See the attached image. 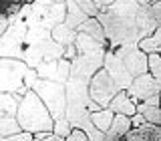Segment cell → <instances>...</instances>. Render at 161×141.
<instances>
[{
  "label": "cell",
  "mask_w": 161,
  "mask_h": 141,
  "mask_svg": "<svg viewBox=\"0 0 161 141\" xmlns=\"http://www.w3.org/2000/svg\"><path fill=\"white\" fill-rule=\"evenodd\" d=\"M14 119H16L20 131H24V133H53V117L32 91H26L22 99L18 101Z\"/></svg>",
  "instance_id": "1"
},
{
  "label": "cell",
  "mask_w": 161,
  "mask_h": 141,
  "mask_svg": "<svg viewBox=\"0 0 161 141\" xmlns=\"http://www.w3.org/2000/svg\"><path fill=\"white\" fill-rule=\"evenodd\" d=\"M34 95L40 99V103L47 107L48 115L53 121L64 117V109H67V99H64V85L53 83V81H42L36 79L34 85L30 87Z\"/></svg>",
  "instance_id": "2"
},
{
  "label": "cell",
  "mask_w": 161,
  "mask_h": 141,
  "mask_svg": "<svg viewBox=\"0 0 161 141\" xmlns=\"http://www.w3.org/2000/svg\"><path fill=\"white\" fill-rule=\"evenodd\" d=\"M28 70L30 69L22 63V60L0 59V93L22 97V95L28 91L24 87V79H26Z\"/></svg>",
  "instance_id": "3"
},
{
  "label": "cell",
  "mask_w": 161,
  "mask_h": 141,
  "mask_svg": "<svg viewBox=\"0 0 161 141\" xmlns=\"http://www.w3.org/2000/svg\"><path fill=\"white\" fill-rule=\"evenodd\" d=\"M26 24L24 20L8 16V26L0 34V59H16L20 60L24 50V37H26Z\"/></svg>",
  "instance_id": "4"
},
{
  "label": "cell",
  "mask_w": 161,
  "mask_h": 141,
  "mask_svg": "<svg viewBox=\"0 0 161 141\" xmlns=\"http://www.w3.org/2000/svg\"><path fill=\"white\" fill-rule=\"evenodd\" d=\"M87 89H89V99L101 109H107L111 99L119 93V89L115 87V83L111 81V77L105 73V69H99L97 73L91 77Z\"/></svg>",
  "instance_id": "5"
},
{
  "label": "cell",
  "mask_w": 161,
  "mask_h": 141,
  "mask_svg": "<svg viewBox=\"0 0 161 141\" xmlns=\"http://www.w3.org/2000/svg\"><path fill=\"white\" fill-rule=\"evenodd\" d=\"M105 53H107V50H99V53H91V54H77V57L70 60L69 79L80 81V83H89L91 77H93L99 69H103Z\"/></svg>",
  "instance_id": "6"
},
{
  "label": "cell",
  "mask_w": 161,
  "mask_h": 141,
  "mask_svg": "<svg viewBox=\"0 0 161 141\" xmlns=\"http://www.w3.org/2000/svg\"><path fill=\"white\" fill-rule=\"evenodd\" d=\"M103 69H105V73L111 77V81L115 83V87H117L119 91H127L129 89L133 77L127 73L123 60H121L117 54H113L111 50H107L105 57H103Z\"/></svg>",
  "instance_id": "7"
},
{
  "label": "cell",
  "mask_w": 161,
  "mask_h": 141,
  "mask_svg": "<svg viewBox=\"0 0 161 141\" xmlns=\"http://www.w3.org/2000/svg\"><path fill=\"white\" fill-rule=\"evenodd\" d=\"M159 89H161V81H155L149 73H145V75H139V77H135L131 81L127 95L133 101L141 103V101L153 97V95H159Z\"/></svg>",
  "instance_id": "8"
},
{
  "label": "cell",
  "mask_w": 161,
  "mask_h": 141,
  "mask_svg": "<svg viewBox=\"0 0 161 141\" xmlns=\"http://www.w3.org/2000/svg\"><path fill=\"white\" fill-rule=\"evenodd\" d=\"M36 79H42V81H53V83H58V85H64L69 81V73H70V63L64 59H58V60H53V63H40L36 69Z\"/></svg>",
  "instance_id": "9"
},
{
  "label": "cell",
  "mask_w": 161,
  "mask_h": 141,
  "mask_svg": "<svg viewBox=\"0 0 161 141\" xmlns=\"http://www.w3.org/2000/svg\"><path fill=\"white\" fill-rule=\"evenodd\" d=\"M107 109L113 111V115H123V117H133L137 113V101H133L127 95V91H119L111 103L107 105Z\"/></svg>",
  "instance_id": "10"
},
{
  "label": "cell",
  "mask_w": 161,
  "mask_h": 141,
  "mask_svg": "<svg viewBox=\"0 0 161 141\" xmlns=\"http://www.w3.org/2000/svg\"><path fill=\"white\" fill-rule=\"evenodd\" d=\"M121 141H161V129L157 125L143 123L137 129H129Z\"/></svg>",
  "instance_id": "11"
},
{
  "label": "cell",
  "mask_w": 161,
  "mask_h": 141,
  "mask_svg": "<svg viewBox=\"0 0 161 141\" xmlns=\"http://www.w3.org/2000/svg\"><path fill=\"white\" fill-rule=\"evenodd\" d=\"M73 47L77 50V54H91V53H99V50H107V47L99 44L97 40H93L91 37H87V34H83V32H77Z\"/></svg>",
  "instance_id": "12"
},
{
  "label": "cell",
  "mask_w": 161,
  "mask_h": 141,
  "mask_svg": "<svg viewBox=\"0 0 161 141\" xmlns=\"http://www.w3.org/2000/svg\"><path fill=\"white\" fill-rule=\"evenodd\" d=\"M77 32H83L87 34V37H91L93 40H97L99 44H103V47H107V40H105V32H103V26L99 24L97 18H87L83 24L77 28Z\"/></svg>",
  "instance_id": "13"
},
{
  "label": "cell",
  "mask_w": 161,
  "mask_h": 141,
  "mask_svg": "<svg viewBox=\"0 0 161 141\" xmlns=\"http://www.w3.org/2000/svg\"><path fill=\"white\" fill-rule=\"evenodd\" d=\"M137 48L145 54H159V50H161V26L155 28L153 34L141 38L137 42Z\"/></svg>",
  "instance_id": "14"
},
{
  "label": "cell",
  "mask_w": 161,
  "mask_h": 141,
  "mask_svg": "<svg viewBox=\"0 0 161 141\" xmlns=\"http://www.w3.org/2000/svg\"><path fill=\"white\" fill-rule=\"evenodd\" d=\"M85 20H87V16H85V14L77 8V4L70 2V0H67V14H64V20H63L64 26L77 32V28L85 22Z\"/></svg>",
  "instance_id": "15"
},
{
  "label": "cell",
  "mask_w": 161,
  "mask_h": 141,
  "mask_svg": "<svg viewBox=\"0 0 161 141\" xmlns=\"http://www.w3.org/2000/svg\"><path fill=\"white\" fill-rule=\"evenodd\" d=\"M75 37H77V32L70 30V28H67L64 24H58V26H54L53 30H50V40L57 42V44H60L63 48L70 47V44L75 42Z\"/></svg>",
  "instance_id": "16"
},
{
  "label": "cell",
  "mask_w": 161,
  "mask_h": 141,
  "mask_svg": "<svg viewBox=\"0 0 161 141\" xmlns=\"http://www.w3.org/2000/svg\"><path fill=\"white\" fill-rule=\"evenodd\" d=\"M113 111L111 109H99L97 113H91V123H93V127L99 131V133H107L109 127H111V121H113Z\"/></svg>",
  "instance_id": "17"
},
{
  "label": "cell",
  "mask_w": 161,
  "mask_h": 141,
  "mask_svg": "<svg viewBox=\"0 0 161 141\" xmlns=\"http://www.w3.org/2000/svg\"><path fill=\"white\" fill-rule=\"evenodd\" d=\"M20 99L22 97L8 95V93H0V117H14Z\"/></svg>",
  "instance_id": "18"
},
{
  "label": "cell",
  "mask_w": 161,
  "mask_h": 141,
  "mask_svg": "<svg viewBox=\"0 0 161 141\" xmlns=\"http://www.w3.org/2000/svg\"><path fill=\"white\" fill-rule=\"evenodd\" d=\"M137 113L145 119V123L157 125V127H159V123H161V111H159V107H147V105H143V103H137Z\"/></svg>",
  "instance_id": "19"
},
{
  "label": "cell",
  "mask_w": 161,
  "mask_h": 141,
  "mask_svg": "<svg viewBox=\"0 0 161 141\" xmlns=\"http://www.w3.org/2000/svg\"><path fill=\"white\" fill-rule=\"evenodd\" d=\"M131 129V123H129V117H123V115H115L113 121H111V127H109V133L117 135V137H123L125 133Z\"/></svg>",
  "instance_id": "20"
},
{
  "label": "cell",
  "mask_w": 161,
  "mask_h": 141,
  "mask_svg": "<svg viewBox=\"0 0 161 141\" xmlns=\"http://www.w3.org/2000/svg\"><path fill=\"white\" fill-rule=\"evenodd\" d=\"M20 133V127L14 117H0V137H12Z\"/></svg>",
  "instance_id": "21"
},
{
  "label": "cell",
  "mask_w": 161,
  "mask_h": 141,
  "mask_svg": "<svg viewBox=\"0 0 161 141\" xmlns=\"http://www.w3.org/2000/svg\"><path fill=\"white\" fill-rule=\"evenodd\" d=\"M147 73L155 81H161V54H147Z\"/></svg>",
  "instance_id": "22"
},
{
  "label": "cell",
  "mask_w": 161,
  "mask_h": 141,
  "mask_svg": "<svg viewBox=\"0 0 161 141\" xmlns=\"http://www.w3.org/2000/svg\"><path fill=\"white\" fill-rule=\"evenodd\" d=\"M70 125H69V121L67 119H57V121H53V135L54 137H58V139H67L69 135H70Z\"/></svg>",
  "instance_id": "23"
},
{
  "label": "cell",
  "mask_w": 161,
  "mask_h": 141,
  "mask_svg": "<svg viewBox=\"0 0 161 141\" xmlns=\"http://www.w3.org/2000/svg\"><path fill=\"white\" fill-rule=\"evenodd\" d=\"M149 16L161 24V2H149Z\"/></svg>",
  "instance_id": "24"
},
{
  "label": "cell",
  "mask_w": 161,
  "mask_h": 141,
  "mask_svg": "<svg viewBox=\"0 0 161 141\" xmlns=\"http://www.w3.org/2000/svg\"><path fill=\"white\" fill-rule=\"evenodd\" d=\"M32 139L34 141H64V139L54 137L53 133H36V135H32Z\"/></svg>",
  "instance_id": "25"
},
{
  "label": "cell",
  "mask_w": 161,
  "mask_h": 141,
  "mask_svg": "<svg viewBox=\"0 0 161 141\" xmlns=\"http://www.w3.org/2000/svg\"><path fill=\"white\" fill-rule=\"evenodd\" d=\"M8 139H10V141H34L32 135H30V133H24V131H20V133L12 135V137H8Z\"/></svg>",
  "instance_id": "26"
},
{
  "label": "cell",
  "mask_w": 161,
  "mask_h": 141,
  "mask_svg": "<svg viewBox=\"0 0 161 141\" xmlns=\"http://www.w3.org/2000/svg\"><path fill=\"white\" fill-rule=\"evenodd\" d=\"M141 103L147 105V107H159V95H153V97H149V99L141 101Z\"/></svg>",
  "instance_id": "27"
},
{
  "label": "cell",
  "mask_w": 161,
  "mask_h": 141,
  "mask_svg": "<svg viewBox=\"0 0 161 141\" xmlns=\"http://www.w3.org/2000/svg\"><path fill=\"white\" fill-rule=\"evenodd\" d=\"M103 141H121V137H117V135H113V133L107 131V133L103 135Z\"/></svg>",
  "instance_id": "28"
},
{
  "label": "cell",
  "mask_w": 161,
  "mask_h": 141,
  "mask_svg": "<svg viewBox=\"0 0 161 141\" xmlns=\"http://www.w3.org/2000/svg\"><path fill=\"white\" fill-rule=\"evenodd\" d=\"M6 26H8V18H0V34L6 30Z\"/></svg>",
  "instance_id": "29"
},
{
  "label": "cell",
  "mask_w": 161,
  "mask_h": 141,
  "mask_svg": "<svg viewBox=\"0 0 161 141\" xmlns=\"http://www.w3.org/2000/svg\"><path fill=\"white\" fill-rule=\"evenodd\" d=\"M64 141H73V139H70V137H67V139H64Z\"/></svg>",
  "instance_id": "30"
}]
</instances>
